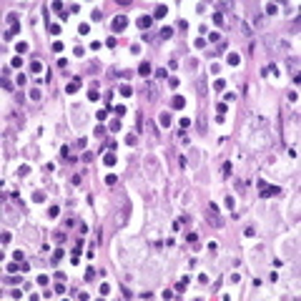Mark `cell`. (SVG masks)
I'll return each mask as SVG.
<instances>
[{
  "label": "cell",
  "mask_w": 301,
  "mask_h": 301,
  "mask_svg": "<svg viewBox=\"0 0 301 301\" xmlns=\"http://www.w3.org/2000/svg\"><path fill=\"white\" fill-rule=\"evenodd\" d=\"M258 186L263 188V191H261L263 198H269V196H278V193H281V188H278V186H266L263 181H258Z\"/></svg>",
  "instance_id": "cell-1"
},
{
  "label": "cell",
  "mask_w": 301,
  "mask_h": 301,
  "mask_svg": "<svg viewBox=\"0 0 301 301\" xmlns=\"http://www.w3.org/2000/svg\"><path fill=\"white\" fill-rule=\"evenodd\" d=\"M110 28H113V30H125V28H128V18L125 15H116L113 23H110Z\"/></svg>",
  "instance_id": "cell-2"
},
{
  "label": "cell",
  "mask_w": 301,
  "mask_h": 301,
  "mask_svg": "<svg viewBox=\"0 0 301 301\" xmlns=\"http://www.w3.org/2000/svg\"><path fill=\"white\" fill-rule=\"evenodd\" d=\"M151 23H153V15H141V18L136 20V25L143 28V30H146V28H151Z\"/></svg>",
  "instance_id": "cell-3"
},
{
  "label": "cell",
  "mask_w": 301,
  "mask_h": 301,
  "mask_svg": "<svg viewBox=\"0 0 301 301\" xmlns=\"http://www.w3.org/2000/svg\"><path fill=\"white\" fill-rule=\"evenodd\" d=\"M78 86H80V78H78V75H75V78H73L71 83H68V88H65V93H68V95H73V93H75V90H78Z\"/></svg>",
  "instance_id": "cell-4"
},
{
  "label": "cell",
  "mask_w": 301,
  "mask_h": 301,
  "mask_svg": "<svg viewBox=\"0 0 301 301\" xmlns=\"http://www.w3.org/2000/svg\"><path fill=\"white\" fill-rule=\"evenodd\" d=\"M171 106H173V108H176V110H181V108H183V106H186V98H183V95H173V101H171Z\"/></svg>",
  "instance_id": "cell-5"
},
{
  "label": "cell",
  "mask_w": 301,
  "mask_h": 301,
  "mask_svg": "<svg viewBox=\"0 0 301 301\" xmlns=\"http://www.w3.org/2000/svg\"><path fill=\"white\" fill-rule=\"evenodd\" d=\"M158 123L163 125V128H168V125H171V113H168V110H163V113H161V118H158Z\"/></svg>",
  "instance_id": "cell-6"
},
{
  "label": "cell",
  "mask_w": 301,
  "mask_h": 301,
  "mask_svg": "<svg viewBox=\"0 0 301 301\" xmlns=\"http://www.w3.org/2000/svg\"><path fill=\"white\" fill-rule=\"evenodd\" d=\"M226 60H228V65H239V63H241V55H239V53H228Z\"/></svg>",
  "instance_id": "cell-7"
},
{
  "label": "cell",
  "mask_w": 301,
  "mask_h": 301,
  "mask_svg": "<svg viewBox=\"0 0 301 301\" xmlns=\"http://www.w3.org/2000/svg\"><path fill=\"white\" fill-rule=\"evenodd\" d=\"M166 13H168V8H166V5H158L156 13H153V18H166Z\"/></svg>",
  "instance_id": "cell-8"
},
{
  "label": "cell",
  "mask_w": 301,
  "mask_h": 301,
  "mask_svg": "<svg viewBox=\"0 0 301 301\" xmlns=\"http://www.w3.org/2000/svg\"><path fill=\"white\" fill-rule=\"evenodd\" d=\"M151 71H153L151 63H141V68H138V73H141V75H151Z\"/></svg>",
  "instance_id": "cell-9"
},
{
  "label": "cell",
  "mask_w": 301,
  "mask_h": 301,
  "mask_svg": "<svg viewBox=\"0 0 301 301\" xmlns=\"http://www.w3.org/2000/svg\"><path fill=\"white\" fill-rule=\"evenodd\" d=\"M173 35V28H161V40H168Z\"/></svg>",
  "instance_id": "cell-10"
},
{
  "label": "cell",
  "mask_w": 301,
  "mask_h": 301,
  "mask_svg": "<svg viewBox=\"0 0 301 301\" xmlns=\"http://www.w3.org/2000/svg\"><path fill=\"white\" fill-rule=\"evenodd\" d=\"M40 71H43V63H40V60H33V63H30V73H40Z\"/></svg>",
  "instance_id": "cell-11"
},
{
  "label": "cell",
  "mask_w": 301,
  "mask_h": 301,
  "mask_svg": "<svg viewBox=\"0 0 301 301\" xmlns=\"http://www.w3.org/2000/svg\"><path fill=\"white\" fill-rule=\"evenodd\" d=\"M103 163L106 166H116V156L113 153H106V156H103Z\"/></svg>",
  "instance_id": "cell-12"
},
{
  "label": "cell",
  "mask_w": 301,
  "mask_h": 301,
  "mask_svg": "<svg viewBox=\"0 0 301 301\" xmlns=\"http://www.w3.org/2000/svg\"><path fill=\"white\" fill-rule=\"evenodd\" d=\"M33 201H35V203H43V201H45V193H43V191H35V193H33Z\"/></svg>",
  "instance_id": "cell-13"
},
{
  "label": "cell",
  "mask_w": 301,
  "mask_h": 301,
  "mask_svg": "<svg viewBox=\"0 0 301 301\" xmlns=\"http://www.w3.org/2000/svg\"><path fill=\"white\" fill-rule=\"evenodd\" d=\"M35 281H38V286H48V281H50V278H48V274H40Z\"/></svg>",
  "instance_id": "cell-14"
},
{
  "label": "cell",
  "mask_w": 301,
  "mask_h": 301,
  "mask_svg": "<svg viewBox=\"0 0 301 301\" xmlns=\"http://www.w3.org/2000/svg\"><path fill=\"white\" fill-rule=\"evenodd\" d=\"M121 95H123V98L133 95V88H131V86H121Z\"/></svg>",
  "instance_id": "cell-15"
},
{
  "label": "cell",
  "mask_w": 301,
  "mask_h": 301,
  "mask_svg": "<svg viewBox=\"0 0 301 301\" xmlns=\"http://www.w3.org/2000/svg\"><path fill=\"white\" fill-rule=\"evenodd\" d=\"M48 30H50V35H60V25H58V23H53Z\"/></svg>",
  "instance_id": "cell-16"
},
{
  "label": "cell",
  "mask_w": 301,
  "mask_h": 301,
  "mask_svg": "<svg viewBox=\"0 0 301 301\" xmlns=\"http://www.w3.org/2000/svg\"><path fill=\"white\" fill-rule=\"evenodd\" d=\"M58 213H60V208H58V206H50V211H48V216H50V218H58Z\"/></svg>",
  "instance_id": "cell-17"
},
{
  "label": "cell",
  "mask_w": 301,
  "mask_h": 301,
  "mask_svg": "<svg viewBox=\"0 0 301 301\" xmlns=\"http://www.w3.org/2000/svg\"><path fill=\"white\" fill-rule=\"evenodd\" d=\"M216 110H218V116H226V110H228V106H226V103H218V106H216Z\"/></svg>",
  "instance_id": "cell-18"
},
{
  "label": "cell",
  "mask_w": 301,
  "mask_h": 301,
  "mask_svg": "<svg viewBox=\"0 0 301 301\" xmlns=\"http://www.w3.org/2000/svg\"><path fill=\"white\" fill-rule=\"evenodd\" d=\"M50 50H53V53H60V50H63V43H60V40H55V43L50 45Z\"/></svg>",
  "instance_id": "cell-19"
},
{
  "label": "cell",
  "mask_w": 301,
  "mask_h": 301,
  "mask_svg": "<svg viewBox=\"0 0 301 301\" xmlns=\"http://www.w3.org/2000/svg\"><path fill=\"white\" fill-rule=\"evenodd\" d=\"M63 258V248H55V254H53V263H58Z\"/></svg>",
  "instance_id": "cell-20"
},
{
  "label": "cell",
  "mask_w": 301,
  "mask_h": 301,
  "mask_svg": "<svg viewBox=\"0 0 301 301\" xmlns=\"http://www.w3.org/2000/svg\"><path fill=\"white\" fill-rule=\"evenodd\" d=\"M95 118H98V121L103 123V121H106V118H108V110H98V113H95Z\"/></svg>",
  "instance_id": "cell-21"
},
{
  "label": "cell",
  "mask_w": 301,
  "mask_h": 301,
  "mask_svg": "<svg viewBox=\"0 0 301 301\" xmlns=\"http://www.w3.org/2000/svg\"><path fill=\"white\" fill-rule=\"evenodd\" d=\"M198 93H201V95H206V80H203V78L198 80Z\"/></svg>",
  "instance_id": "cell-22"
},
{
  "label": "cell",
  "mask_w": 301,
  "mask_h": 301,
  "mask_svg": "<svg viewBox=\"0 0 301 301\" xmlns=\"http://www.w3.org/2000/svg\"><path fill=\"white\" fill-rule=\"evenodd\" d=\"M198 131H201V133H206V118H203V116L198 118Z\"/></svg>",
  "instance_id": "cell-23"
},
{
  "label": "cell",
  "mask_w": 301,
  "mask_h": 301,
  "mask_svg": "<svg viewBox=\"0 0 301 301\" xmlns=\"http://www.w3.org/2000/svg\"><path fill=\"white\" fill-rule=\"evenodd\" d=\"M50 8H53V10H58V13H65V10H63V3H60V0H55Z\"/></svg>",
  "instance_id": "cell-24"
},
{
  "label": "cell",
  "mask_w": 301,
  "mask_h": 301,
  "mask_svg": "<svg viewBox=\"0 0 301 301\" xmlns=\"http://www.w3.org/2000/svg\"><path fill=\"white\" fill-rule=\"evenodd\" d=\"M213 23L216 25H223V15H221V13H213Z\"/></svg>",
  "instance_id": "cell-25"
},
{
  "label": "cell",
  "mask_w": 301,
  "mask_h": 301,
  "mask_svg": "<svg viewBox=\"0 0 301 301\" xmlns=\"http://www.w3.org/2000/svg\"><path fill=\"white\" fill-rule=\"evenodd\" d=\"M15 80H18V86H25V83H28V75H25V73H20Z\"/></svg>",
  "instance_id": "cell-26"
},
{
  "label": "cell",
  "mask_w": 301,
  "mask_h": 301,
  "mask_svg": "<svg viewBox=\"0 0 301 301\" xmlns=\"http://www.w3.org/2000/svg\"><path fill=\"white\" fill-rule=\"evenodd\" d=\"M93 278H95V269H88L86 271V281H93Z\"/></svg>",
  "instance_id": "cell-27"
},
{
  "label": "cell",
  "mask_w": 301,
  "mask_h": 301,
  "mask_svg": "<svg viewBox=\"0 0 301 301\" xmlns=\"http://www.w3.org/2000/svg\"><path fill=\"white\" fill-rule=\"evenodd\" d=\"M223 50H226V43H218V48H216V50H211V53H213V55H221Z\"/></svg>",
  "instance_id": "cell-28"
},
{
  "label": "cell",
  "mask_w": 301,
  "mask_h": 301,
  "mask_svg": "<svg viewBox=\"0 0 301 301\" xmlns=\"http://www.w3.org/2000/svg\"><path fill=\"white\" fill-rule=\"evenodd\" d=\"M93 133L101 138V136H106V128H103V125H95V131H93Z\"/></svg>",
  "instance_id": "cell-29"
},
{
  "label": "cell",
  "mask_w": 301,
  "mask_h": 301,
  "mask_svg": "<svg viewBox=\"0 0 301 301\" xmlns=\"http://www.w3.org/2000/svg\"><path fill=\"white\" fill-rule=\"evenodd\" d=\"M278 8H276V5L274 3H269V5H266V13H269V15H274V13H276Z\"/></svg>",
  "instance_id": "cell-30"
},
{
  "label": "cell",
  "mask_w": 301,
  "mask_h": 301,
  "mask_svg": "<svg viewBox=\"0 0 301 301\" xmlns=\"http://www.w3.org/2000/svg\"><path fill=\"white\" fill-rule=\"evenodd\" d=\"M218 40H221L218 33H211V35H208V43H218Z\"/></svg>",
  "instance_id": "cell-31"
},
{
  "label": "cell",
  "mask_w": 301,
  "mask_h": 301,
  "mask_svg": "<svg viewBox=\"0 0 301 301\" xmlns=\"http://www.w3.org/2000/svg\"><path fill=\"white\" fill-rule=\"evenodd\" d=\"M178 125H181V128H188V125H191V118H181Z\"/></svg>",
  "instance_id": "cell-32"
},
{
  "label": "cell",
  "mask_w": 301,
  "mask_h": 301,
  "mask_svg": "<svg viewBox=\"0 0 301 301\" xmlns=\"http://www.w3.org/2000/svg\"><path fill=\"white\" fill-rule=\"evenodd\" d=\"M78 33H80V35H88V33H90V28H88V25H86V23H83V25H80V28H78Z\"/></svg>",
  "instance_id": "cell-33"
},
{
  "label": "cell",
  "mask_w": 301,
  "mask_h": 301,
  "mask_svg": "<svg viewBox=\"0 0 301 301\" xmlns=\"http://www.w3.org/2000/svg\"><path fill=\"white\" fill-rule=\"evenodd\" d=\"M98 98H101V95H98V90H88V101H98Z\"/></svg>",
  "instance_id": "cell-34"
},
{
  "label": "cell",
  "mask_w": 301,
  "mask_h": 301,
  "mask_svg": "<svg viewBox=\"0 0 301 301\" xmlns=\"http://www.w3.org/2000/svg\"><path fill=\"white\" fill-rule=\"evenodd\" d=\"M55 293H58V296H63V293H68V291H65V286H63V284H58V286H55Z\"/></svg>",
  "instance_id": "cell-35"
},
{
  "label": "cell",
  "mask_w": 301,
  "mask_h": 301,
  "mask_svg": "<svg viewBox=\"0 0 301 301\" xmlns=\"http://www.w3.org/2000/svg\"><path fill=\"white\" fill-rule=\"evenodd\" d=\"M30 98H33V101H38V98H40V90H38V88H30Z\"/></svg>",
  "instance_id": "cell-36"
},
{
  "label": "cell",
  "mask_w": 301,
  "mask_h": 301,
  "mask_svg": "<svg viewBox=\"0 0 301 301\" xmlns=\"http://www.w3.org/2000/svg\"><path fill=\"white\" fill-rule=\"evenodd\" d=\"M15 50H18V53H25V50H28V43H18Z\"/></svg>",
  "instance_id": "cell-37"
},
{
  "label": "cell",
  "mask_w": 301,
  "mask_h": 301,
  "mask_svg": "<svg viewBox=\"0 0 301 301\" xmlns=\"http://www.w3.org/2000/svg\"><path fill=\"white\" fill-rule=\"evenodd\" d=\"M10 65H13V68H20V65H23V60H20V58H13Z\"/></svg>",
  "instance_id": "cell-38"
},
{
  "label": "cell",
  "mask_w": 301,
  "mask_h": 301,
  "mask_svg": "<svg viewBox=\"0 0 301 301\" xmlns=\"http://www.w3.org/2000/svg\"><path fill=\"white\" fill-rule=\"evenodd\" d=\"M101 293H103V296H108V293H110V286L103 284V286H101Z\"/></svg>",
  "instance_id": "cell-39"
},
{
  "label": "cell",
  "mask_w": 301,
  "mask_h": 301,
  "mask_svg": "<svg viewBox=\"0 0 301 301\" xmlns=\"http://www.w3.org/2000/svg\"><path fill=\"white\" fill-rule=\"evenodd\" d=\"M3 88L8 90V93H10V90H13V86H10V80H8V78H3Z\"/></svg>",
  "instance_id": "cell-40"
},
{
  "label": "cell",
  "mask_w": 301,
  "mask_h": 301,
  "mask_svg": "<svg viewBox=\"0 0 301 301\" xmlns=\"http://www.w3.org/2000/svg\"><path fill=\"white\" fill-rule=\"evenodd\" d=\"M116 116H125V106H116Z\"/></svg>",
  "instance_id": "cell-41"
},
{
  "label": "cell",
  "mask_w": 301,
  "mask_h": 301,
  "mask_svg": "<svg viewBox=\"0 0 301 301\" xmlns=\"http://www.w3.org/2000/svg\"><path fill=\"white\" fill-rule=\"evenodd\" d=\"M125 143H128V146H133V143H136V136H133V133H128V138H125Z\"/></svg>",
  "instance_id": "cell-42"
},
{
  "label": "cell",
  "mask_w": 301,
  "mask_h": 301,
  "mask_svg": "<svg viewBox=\"0 0 301 301\" xmlns=\"http://www.w3.org/2000/svg\"><path fill=\"white\" fill-rule=\"evenodd\" d=\"M223 86H226L223 80H216V83H213V88H216V90H223Z\"/></svg>",
  "instance_id": "cell-43"
},
{
  "label": "cell",
  "mask_w": 301,
  "mask_h": 301,
  "mask_svg": "<svg viewBox=\"0 0 301 301\" xmlns=\"http://www.w3.org/2000/svg\"><path fill=\"white\" fill-rule=\"evenodd\" d=\"M106 183H108V186H113V183H116V176H113V173H110V176H106Z\"/></svg>",
  "instance_id": "cell-44"
},
{
  "label": "cell",
  "mask_w": 301,
  "mask_h": 301,
  "mask_svg": "<svg viewBox=\"0 0 301 301\" xmlns=\"http://www.w3.org/2000/svg\"><path fill=\"white\" fill-rule=\"evenodd\" d=\"M8 271H13V274H15V271H23V269H18V263H8Z\"/></svg>",
  "instance_id": "cell-45"
},
{
  "label": "cell",
  "mask_w": 301,
  "mask_h": 301,
  "mask_svg": "<svg viewBox=\"0 0 301 301\" xmlns=\"http://www.w3.org/2000/svg\"><path fill=\"white\" fill-rule=\"evenodd\" d=\"M168 86L171 88H178V78H168Z\"/></svg>",
  "instance_id": "cell-46"
}]
</instances>
